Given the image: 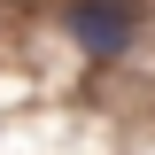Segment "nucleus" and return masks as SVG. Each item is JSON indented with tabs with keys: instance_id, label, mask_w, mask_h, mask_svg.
<instances>
[{
	"instance_id": "obj_1",
	"label": "nucleus",
	"mask_w": 155,
	"mask_h": 155,
	"mask_svg": "<svg viewBox=\"0 0 155 155\" xmlns=\"http://www.w3.org/2000/svg\"><path fill=\"white\" fill-rule=\"evenodd\" d=\"M54 23L85 62H124L140 39V0H62Z\"/></svg>"
}]
</instances>
